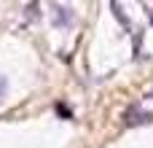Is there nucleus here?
<instances>
[{"mask_svg":"<svg viewBox=\"0 0 153 148\" xmlns=\"http://www.w3.org/2000/svg\"><path fill=\"white\" fill-rule=\"evenodd\" d=\"M151 22H153V11H151Z\"/></svg>","mask_w":153,"mask_h":148,"instance_id":"f257e3e1","label":"nucleus"},{"mask_svg":"<svg viewBox=\"0 0 153 148\" xmlns=\"http://www.w3.org/2000/svg\"><path fill=\"white\" fill-rule=\"evenodd\" d=\"M148 97H153V92H151V94H148Z\"/></svg>","mask_w":153,"mask_h":148,"instance_id":"f03ea898","label":"nucleus"}]
</instances>
